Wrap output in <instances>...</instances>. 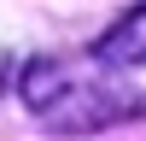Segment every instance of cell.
<instances>
[{
    "label": "cell",
    "instance_id": "obj_1",
    "mask_svg": "<svg viewBox=\"0 0 146 141\" xmlns=\"http://www.w3.org/2000/svg\"><path fill=\"white\" fill-rule=\"evenodd\" d=\"M18 94L41 124L64 129V135H82V129H111L117 117L146 112V100L135 88L105 77V65H76V59H29L18 77Z\"/></svg>",
    "mask_w": 146,
    "mask_h": 141
},
{
    "label": "cell",
    "instance_id": "obj_2",
    "mask_svg": "<svg viewBox=\"0 0 146 141\" xmlns=\"http://www.w3.org/2000/svg\"><path fill=\"white\" fill-rule=\"evenodd\" d=\"M94 59H100V65H146V0L135 12H123V18L100 35Z\"/></svg>",
    "mask_w": 146,
    "mask_h": 141
},
{
    "label": "cell",
    "instance_id": "obj_3",
    "mask_svg": "<svg viewBox=\"0 0 146 141\" xmlns=\"http://www.w3.org/2000/svg\"><path fill=\"white\" fill-rule=\"evenodd\" d=\"M0 77H6V59H0Z\"/></svg>",
    "mask_w": 146,
    "mask_h": 141
}]
</instances>
